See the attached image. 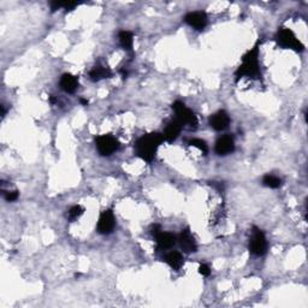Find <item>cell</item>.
<instances>
[{
	"label": "cell",
	"mask_w": 308,
	"mask_h": 308,
	"mask_svg": "<svg viewBox=\"0 0 308 308\" xmlns=\"http://www.w3.org/2000/svg\"><path fill=\"white\" fill-rule=\"evenodd\" d=\"M199 273H200L201 276H204V277H208V276L211 275L210 266L206 264H201L200 266H199Z\"/></svg>",
	"instance_id": "obj_22"
},
{
	"label": "cell",
	"mask_w": 308,
	"mask_h": 308,
	"mask_svg": "<svg viewBox=\"0 0 308 308\" xmlns=\"http://www.w3.org/2000/svg\"><path fill=\"white\" fill-rule=\"evenodd\" d=\"M118 39H119V44H121V46L123 47L124 51H127V52H133L134 35L131 31L121 30L118 34Z\"/></svg>",
	"instance_id": "obj_17"
},
{
	"label": "cell",
	"mask_w": 308,
	"mask_h": 308,
	"mask_svg": "<svg viewBox=\"0 0 308 308\" xmlns=\"http://www.w3.org/2000/svg\"><path fill=\"white\" fill-rule=\"evenodd\" d=\"M61 88L68 94H74L78 88V78L73 74H64L61 77Z\"/></svg>",
	"instance_id": "obj_13"
},
{
	"label": "cell",
	"mask_w": 308,
	"mask_h": 308,
	"mask_svg": "<svg viewBox=\"0 0 308 308\" xmlns=\"http://www.w3.org/2000/svg\"><path fill=\"white\" fill-rule=\"evenodd\" d=\"M276 42L279 47L293 50L295 52H302L305 50V45L300 41V39L296 36V34L287 27H281L275 36Z\"/></svg>",
	"instance_id": "obj_3"
},
{
	"label": "cell",
	"mask_w": 308,
	"mask_h": 308,
	"mask_svg": "<svg viewBox=\"0 0 308 308\" xmlns=\"http://www.w3.org/2000/svg\"><path fill=\"white\" fill-rule=\"evenodd\" d=\"M4 196H5V200L8 202L16 201L19 196V192L18 190H13V192H5Z\"/></svg>",
	"instance_id": "obj_21"
},
{
	"label": "cell",
	"mask_w": 308,
	"mask_h": 308,
	"mask_svg": "<svg viewBox=\"0 0 308 308\" xmlns=\"http://www.w3.org/2000/svg\"><path fill=\"white\" fill-rule=\"evenodd\" d=\"M182 128H183V125L179 123L178 121H176V119L171 121L170 123L166 125V128H165L164 133H162L165 141L167 142L176 141V140L178 139L179 134H181Z\"/></svg>",
	"instance_id": "obj_14"
},
{
	"label": "cell",
	"mask_w": 308,
	"mask_h": 308,
	"mask_svg": "<svg viewBox=\"0 0 308 308\" xmlns=\"http://www.w3.org/2000/svg\"><path fill=\"white\" fill-rule=\"evenodd\" d=\"M155 242H156V248L158 250H166L171 249L177 242V237L176 235L171 232H164V231H159L155 236Z\"/></svg>",
	"instance_id": "obj_12"
},
{
	"label": "cell",
	"mask_w": 308,
	"mask_h": 308,
	"mask_svg": "<svg viewBox=\"0 0 308 308\" xmlns=\"http://www.w3.org/2000/svg\"><path fill=\"white\" fill-rule=\"evenodd\" d=\"M95 145L98 152L104 156H108L119 150V141L111 134H104L95 138Z\"/></svg>",
	"instance_id": "obj_5"
},
{
	"label": "cell",
	"mask_w": 308,
	"mask_h": 308,
	"mask_svg": "<svg viewBox=\"0 0 308 308\" xmlns=\"http://www.w3.org/2000/svg\"><path fill=\"white\" fill-rule=\"evenodd\" d=\"M262 184H264L265 187L271 188V189H277V188L282 185V179L273 175H266L262 178Z\"/></svg>",
	"instance_id": "obj_18"
},
{
	"label": "cell",
	"mask_w": 308,
	"mask_h": 308,
	"mask_svg": "<svg viewBox=\"0 0 308 308\" xmlns=\"http://www.w3.org/2000/svg\"><path fill=\"white\" fill-rule=\"evenodd\" d=\"M77 5H78V4H77V2H74V1H65V2H63V7H64L67 11L74 10V8H75Z\"/></svg>",
	"instance_id": "obj_23"
},
{
	"label": "cell",
	"mask_w": 308,
	"mask_h": 308,
	"mask_svg": "<svg viewBox=\"0 0 308 308\" xmlns=\"http://www.w3.org/2000/svg\"><path fill=\"white\" fill-rule=\"evenodd\" d=\"M177 241L179 242V246H181L182 250H183L184 253H187V254H189V253L198 252V244H196L195 237H194L193 233L190 232L189 228L182 230L181 235H179Z\"/></svg>",
	"instance_id": "obj_9"
},
{
	"label": "cell",
	"mask_w": 308,
	"mask_h": 308,
	"mask_svg": "<svg viewBox=\"0 0 308 308\" xmlns=\"http://www.w3.org/2000/svg\"><path fill=\"white\" fill-rule=\"evenodd\" d=\"M83 212L84 208L82 207L81 205H75V206H73L69 211H68V218H69L70 222H74L83 215Z\"/></svg>",
	"instance_id": "obj_19"
},
{
	"label": "cell",
	"mask_w": 308,
	"mask_h": 308,
	"mask_svg": "<svg viewBox=\"0 0 308 308\" xmlns=\"http://www.w3.org/2000/svg\"><path fill=\"white\" fill-rule=\"evenodd\" d=\"M184 22L196 30H204L208 23V17L204 11H194L184 17Z\"/></svg>",
	"instance_id": "obj_8"
},
{
	"label": "cell",
	"mask_w": 308,
	"mask_h": 308,
	"mask_svg": "<svg viewBox=\"0 0 308 308\" xmlns=\"http://www.w3.org/2000/svg\"><path fill=\"white\" fill-rule=\"evenodd\" d=\"M79 101H81L82 105H85V106H87V105H88V100H85V99H81V100H79Z\"/></svg>",
	"instance_id": "obj_25"
},
{
	"label": "cell",
	"mask_w": 308,
	"mask_h": 308,
	"mask_svg": "<svg viewBox=\"0 0 308 308\" xmlns=\"http://www.w3.org/2000/svg\"><path fill=\"white\" fill-rule=\"evenodd\" d=\"M249 250L252 254L256 256H262L267 252V239L264 231L259 228L253 227L252 237L249 239Z\"/></svg>",
	"instance_id": "obj_6"
},
{
	"label": "cell",
	"mask_w": 308,
	"mask_h": 308,
	"mask_svg": "<svg viewBox=\"0 0 308 308\" xmlns=\"http://www.w3.org/2000/svg\"><path fill=\"white\" fill-rule=\"evenodd\" d=\"M164 141V135L160 133H150L142 135L135 144L136 155L144 161L152 162L158 152V148Z\"/></svg>",
	"instance_id": "obj_2"
},
{
	"label": "cell",
	"mask_w": 308,
	"mask_h": 308,
	"mask_svg": "<svg viewBox=\"0 0 308 308\" xmlns=\"http://www.w3.org/2000/svg\"><path fill=\"white\" fill-rule=\"evenodd\" d=\"M215 151L218 155H228L235 151V141L231 135H224L217 140Z\"/></svg>",
	"instance_id": "obj_11"
},
{
	"label": "cell",
	"mask_w": 308,
	"mask_h": 308,
	"mask_svg": "<svg viewBox=\"0 0 308 308\" xmlns=\"http://www.w3.org/2000/svg\"><path fill=\"white\" fill-rule=\"evenodd\" d=\"M188 145H189V146L199 148V150H200L202 153H205V154L208 153V146H207L206 141H204V140H201V139H192L189 142H188Z\"/></svg>",
	"instance_id": "obj_20"
},
{
	"label": "cell",
	"mask_w": 308,
	"mask_h": 308,
	"mask_svg": "<svg viewBox=\"0 0 308 308\" xmlns=\"http://www.w3.org/2000/svg\"><path fill=\"white\" fill-rule=\"evenodd\" d=\"M112 75L113 74L110 68L102 67V65H96L89 73V77L93 82H99L101 79L110 78V77H112Z\"/></svg>",
	"instance_id": "obj_16"
},
{
	"label": "cell",
	"mask_w": 308,
	"mask_h": 308,
	"mask_svg": "<svg viewBox=\"0 0 308 308\" xmlns=\"http://www.w3.org/2000/svg\"><path fill=\"white\" fill-rule=\"evenodd\" d=\"M51 10H52V12H54V11H57L58 8L63 7V2L62 1H51Z\"/></svg>",
	"instance_id": "obj_24"
},
{
	"label": "cell",
	"mask_w": 308,
	"mask_h": 308,
	"mask_svg": "<svg viewBox=\"0 0 308 308\" xmlns=\"http://www.w3.org/2000/svg\"><path fill=\"white\" fill-rule=\"evenodd\" d=\"M172 110L176 113V121H178L182 125H189L190 128L195 129L198 127V117L195 116V113L193 112L190 108L185 106L184 102L182 101H175L172 104Z\"/></svg>",
	"instance_id": "obj_4"
},
{
	"label": "cell",
	"mask_w": 308,
	"mask_h": 308,
	"mask_svg": "<svg viewBox=\"0 0 308 308\" xmlns=\"http://www.w3.org/2000/svg\"><path fill=\"white\" fill-rule=\"evenodd\" d=\"M260 44H256L254 47L250 48L248 52L242 57V61L239 67L235 71L236 82L239 81L243 77L247 78H261V69H260Z\"/></svg>",
	"instance_id": "obj_1"
},
{
	"label": "cell",
	"mask_w": 308,
	"mask_h": 308,
	"mask_svg": "<svg viewBox=\"0 0 308 308\" xmlns=\"http://www.w3.org/2000/svg\"><path fill=\"white\" fill-rule=\"evenodd\" d=\"M164 261L169 265L171 269L175 271L181 270L184 264L183 255H182L179 252H176V250H172V252L167 253V254L165 255Z\"/></svg>",
	"instance_id": "obj_15"
},
{
	"label": "cell",
	"mask_w": 308,
	"mask_h": 308,
	"mask_svg": "<svg viewBox=\"0 0 308 308\" xmlns=\"http://www.w3.org/2000/svg\"><path fill=\"white\" fill-rule=\"evenodd\" d=\"M208 123H210L211 128L215 129L216 131H222L225 130L230 124V116L228 115L227 111L219 110L216 113L210 116L208 119Z\"/></svg>",
	"instance_id": "obj_10"
},
{
	"label": "cell",
	"mask_w": 308,
	"mask_h": 308,
	"mask_svg": "<svg viewBox=\"0 0 308 308\" xmlns=\"http://www.w3.org/2000/svg\"><path fill=\"white\" fill-rule=\"evenodd\" d=\"M116 227V217L112 210L102 211L100 217H99L98 225H96V230L100 235H108L115 229Z\"/></svg>",
	"instance_id": "obj_7"
}]
</instances>
